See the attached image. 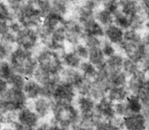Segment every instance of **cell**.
<instances>
[{
    "mask_svg": "<svg viewBox=\"0 0 149 130\" xmlns=\"http://www.w3.org/2000/svg\"><path fill=\"white\" fill-rule=\"evenodd\" d=\"M23 92L28 100H34L41 97V85L33 78H27L23 87Z\"/></svg>",
    "mask_w": 149,
    "mask_h": 130,
    "instance_id": "obj_21",
    "label": "cell"
},
{
    "mask_svg": "<svg viewBox=\"0 0 149 130\" xmlns=\"http://www.w3.org/2000/svg\"><path fill=\"white\" fill-rule=\"evenodd\" d=\"M83 43H84L89 49H91V48L101 47L102 41H101V38L95 37V36H91V35H86V34H84V38H83Z\"/></svg>",
    "mask_w": 149,
    "mask_h": 130,
    "instance_id": "obj_39",
    "label": "cell"
},
{
    "mask_svg": "<svg viewBox=\"0 0 149 130\" xmlns=\"http://www.w3.org/2000/svg\"><path fill=\"white\" fill-rule=\"evenodd\" d=\"M139 99L142 101L143 104V109L144 108H149V78H146L145 80L143 86L138 94Z\"/></svg>",
    "mask_w": 149,
    "mask_h": 130,
    "instance_id": "obj_35",
    "label": "cell"
},
{
    "mask_svg": "<svg viewBox=\"0 0 149 130\" xmlns=\"http://www.w3.org/2000/svg\"><path fill=\"white\" fill-rule=\"evenodd\" d=\"M60 80L65 84L72 85L76 89L80 84L84 81V78L82 73L77 69H70V68H64L59 74Z\"/></svg>",
    "mask_w": 149,
    "mask_h": 130,
    "instance_id": "obj_14",
    "label": "cell"
},
{
    "mask_svg": "<svg viewBox=\"0 0 149 130\" xmlns=\"http://www.w3.org/2000/svg\"><path fill=\"white\" fill-rule=\"evenodd\" d=\"M33 78L36 82H38L41 86L50 85V84H57L61 81L59 75L50 74V73H48V72H47V71H45L40 68L36 69V71L33 76Z\"/></svg>",
    "mask_w": 149,
    "mask_h": 130,
    "instance_id": "obj_23",
    "label": "cell"
},
{
    "mask_svg": "<svg viewBox=\"0 0 149 130\" xmlns=\"http://www.w3.org/2000/svg\"><path fill=\"white\" fill-rule=\"evenodd\" d=\"M128 77L122 71H117L109 74V84L111 86H125Z\"/></svg>",
    "mask_w": 149,
    "mask_h": 130,
    "instance_id": "obj_31",
    "label": "cell"
},
{
    "mask_svg": "<svg viewBox=\"0 0 149 130\" xmlns=\"http://www.w3.org/2000/svg\"><path fill=\"white\" fill-rule=\"evenodd\" d=\"M136 12H137V6H136L135 3L132 1H128L123 5L121 13L131 20L132 18H133L136 15Z\"/></svg>",
    "mask_w": 149,
    "mask_h": 130,
    "instance_id": "obj_41",
    "label": "cell"
},
{
    "mask_svg": "<svg viewBox=\"0 0 149 130\" xmlns=\"http://www.w3.org/2000/svg\"><path fill=\"white\" fill-rule=\"evenodd\" d=\"M64 23V22H63ZM45 48L49 49L54 50L56 52H62L65 50V44H66V34L65 29L63 27V24L55 29L48 38L43 41Z\"/></svg>",
    "mask_w": 149,
    "mask_h": 130,
    "instance_id": "obj_10",
    "label": "cell"
},
{
    "mask_svg": "<svg viewBox=\"0 0 149 130\" xmlns=\"http://www.w3.org/2000/svg\"><path fill=\"white\" fill-rule=\"evenodd\" d=\"M3 114H4V113H3Z\"/></svg>",
    "mask_w": 149,
    "mask_h": 130,
    "instance_id": "obj_53",
    "label": "cell"
},
{
    "mask_svg": "<svg viewBox=\"0 0 149 130\" xmlns=\"http://www.w3.org/2000/svg\"><path fill=\"white\" fill-rule=\"evenodd\" d=\"M0 130H13V128L12 127H10V126H5V127H3Z\"/></svg>",
    "mask_w": 149,
    "mask_h": 130,
    "instance_id": "obj_49",
    "label": "cell"
},
{
    "mask_svg": "<svg viewBox=\"0 0 149 130\" xmlns=\"http://www.w3.org/2000/svg\"><path fill=\"white\" fill-rule=\"evenodd\" d=\"M53 103V100L49 99L40 97L32 101L30 107L34 111V113L38 115L40 120H49L52 114Z\"/></svg>",
    "mask_w": 149,
    "mask_h": 130,
    "instance_id": "obj_11",
    "label": "cell"
},
{
    "mask_svg": "<svg viewBox=\"0 0 149 130\" xmlns=\"http://www.w3.org/2000/svg\"><path fill=\"white\" fill-rule=\"evenodd\" d=\"M8 4V6L10 7V9L13 11L16 10L17 8H19L21 5L24 4V0H6Z\"/></svg>",
    "mask_w": 149,
    "mask_h": 130,
    "instance_id": "obj_45",
    "label": "cell"
},
{
    "mask_svg": "<svg viewBox=\"0 0 149 130\" xmlns=\"http://www.w3.org/2000/svg\"><path fill=\"white\" fill-rule=\"evenodd\" d=\"M139 71L138 63L134 62L133 61L130 60L129 58H125L123 66H122V71L129 78L135 73H137Z\"/></svg>",
    "mask_w": 149,
    "mask_h": 130,
    "instance_id": "obj_33",
    "label": "cell"
},
{
    "mask_svg": "<svg viewBox=\"0 0 149 130\" xmlns=\"http://www.w3.org/2000/svg\"><path fill=\"white\" fill-rule=\"evenodd\" d=\"M96 100H94L90 96H80L77 95L74 104L77 108L80 116L89 115L95 113Z\"/></svg>",
    "mask_w": 149,
    "mask_h": 130,
    "instance_id": "obj_16",
    "label": "cell"
},
{
    "mask_svg": "<svg viewBox=\"0 0 149 130\" xmlns=\"http://www.w3.org/2000/svg\"><path fill=\"white\" fill-rule=\"evenodd\" d=\"M113 23L123 30H127L131 27V20L120 12H117L113 14Z\"/></svg>",
    "mask_w": 149,
    "mask_h": 130,
    "instance_id": "obj_32",
    "label": "cell"
},
{
    "mask_svg": "<svg viewBox=\"0 0 149 130\" xmlns=\"http://www.w3.org/2000/svg\"><path fill=\"white\" fill-rule=\"evenodd\" d=\"M143 62V67H144V72L149 73V53H146L143 60L141 61Z\"/></svg>",
    "mask_w": 149,
    "mask_h": 130,
    "instance_id": "obj_47",
    "label": "cell"
},
{
    "mask_svg": "<svg viewBox=\"0 0 149 130\" xmlns=\"http://www.w3.org/2000/svg\"><path fill=\"white\" fill-rule=\"evenodd\" d=\"M114 113H115V116L120 119H123L127 115H129L130 112L125 104V101L114 104Z\"/></svg>",
    "mask_w": 149,
    "mask_h": 130,
    "instance_id": "obj_40",
    "label": "cell"
},
{
    "mask_svg": "<svg viewBox=\"0 0 149 130\" xmlns=\"http://www.w3.org/2000/svg\"><path fill=\"white\" fill-rule=\"evenodd\" d=\"M14 73L8 60L0 62V78L8 81Z\"/></svg>",
    "mask_w": 149,
    "mask_h": 130,
    "instance_id": "obj_34",
    "label": "cell"
},
{
    "mask_svg": "<svg viewBox=\"0 0 149 130\" xmlns=\"http://www.w3.org/2000/svg\"><path fill=\"white\" fill-rule=\"evenodd\" d=\"M130 92L125 86H111L107 92L106 98L113 104L125 102Z\"/></svg>",
    "mask_w": 149,
    "mask_h": 130,
    "instance_id": "obj_18",
    "label": "cell"
},
{
    "mask_svg": "<svg viewBox=\"0 0 149 130\" xmlns=\"http://www.w3.org/2000/svg\"><path fill=\"white\" fill-rule=\"evenodd\" d=\"M4 110V114L8 112L17 113L21 108L27 106L28 99H26L23 90L9 87L6 94L0 98Z\"/></svg>",
    "mask_w": 149,
    "mask_h": 130,
    "instance_id": "obj_5",
    "label": "cell"
},
{
    "mask_svg": "<svg viewBox=\"0 0 149 130\" xmlns=\"http://www.w3.org/2000/svg\"><path fill=\"white\" fill-rule=\"evenodd\" d=\"M146 79V73L141 70H139L134 75L129 77L127 79L125 87L127 88L130 94L138 95Z\"/></svg>",
    "mask_w": 149,
    "mask_h": 130,
    "instance_id": "obj_17",
    "label": "cell"
},
{
    "mask_svg": "<svg viewBox=\"0 0 149 130\" xmlns=\"http://www.w3.org/2000/svg\"><path fill=\"white\" fill-rule=\"evenodd\" d=\"M63 27L66 34V43L74 47L76 45L83 42L84 33L82 25L76 20H64Z\"/></svg>",
    "mask_w": 149,
    "mask_h": 130,
    "instance_id": "obj_8",
    "label": "cell"
},
{
    "mask_svg": "<svg viewBox=\"0 0 149 130\" xmlns=\"http://www.w3.org/2000/svg\"><path fill=\"white\" fill-rule=\"evenodd\" d=\"M92 1H95V2H97V1H99V0H92Z\"/></svg>",
    "mask_w": 149,
    "mask_h": 130,
    "instance_id": "obj_52",
    "label": "cell"
},
{
    "mask_svg": "<svg viewBox=\"0 0 149 130\" xmlns=\"http://www.w3.org/2000/svg\"><path fill=\"white\" fill-rule=\"evenodd\" d=\"M40 36L37 29L22 27L15 34V44L18 48L33 52L40 43Z\"/></svg>",
    "mask_w": 149,
    "mask_h": 130,
    "instance_id": "obj_6",
    "label": "cell"
},
{
    "mask_svg": "<svg viewBox=\"0 0 149 130\" xmlns=\"http://www.w3.org/2000/svg\"><path fill=\"white\" fill-rule=\"evenodd\" d=\"M73 51L76 53L82 61H87L89 57V48L83 43H79L73 47Z\"/></svg>",
    "mask_w": 149,
    "mask_h": 130,
    "instance_id": "obj_42",
    "label": "cell"
},
{
    "mask_svg": "<svg viewBox=\"0 0 149 130\" xmlns=\"http://www.w3.org/2000/svg\"><path fill=\"white\" fill-rule=\"evenodd\" d=\"M64 20H65L64 17L54 13H50L46 16H44L40 25L37 28L40 40L42 42L46 41L55 29H57L59 27H61L63 24Z\"/></svg>",
    "mask_w": 149,
    "mask_h": 130,
    "instance_id": "obj_7",
    "label": "cell"
},
{
    "mask_svg": "<svg viewBox=\"0 0 149 130\" xmlns=\"http://www.w3.org/2000/svg\"><path fill=\"white\" fill-rule=\"evenodd\" d=\"M130 113H141L143 111V104L138 95L130 94L125 100Z\"/></svg>",
    "mask_w": 149,
    "mask_h": 130,
    "instance_id": "obj_28",
    "label": "cell"
},
{
    "mask_svg": "<svg viewBox=\"0 0 149 130\" xmlns=\"http://www.w3.org/2000/svg\"><path fill=\"white\" fill-rule=\"evenodd\" d=\"M9 87L10 86H9L8 82L0 78V98H2L6 94V92H7Z\"/></svg>",
    "mask_w": 149,
    "mask_h": 130,
    "instance_id": "obj_46",
    "label": "cell"
},
{
    "mask_svg": "<svg viewBox=\"0 0 149 130\" xmlns=\"http://www.w3.org/2000/svg\"><path fill=\"white\" fill-rule=\"evenodd\" d=\"M101 49H102V52L104 55L105 58H108L116 54V48H115L114 45L112 43L109 42L108 41H102Z\"/></svg>",
    "mask_w": 149,
    "mask_h": 130,
    "instance_id": "obj_43",
    "label": "cell"
},
{
    "mask_svg": "<svg viewBox=\"0 0 149 130\" xmlns=\"http://www.w3.org/2000/svg\"><path fill=\"white\" fill-rule=\"evenodd\" d=\"M145 46L146 45H147V46H149V34L146 35V40H145Z\"/></svg>",
    "mask_w": 149,
    "mask_h": 130,
    "instance_id": "obj_50",
    "label": "cell"
},
{
    "mask_svg": "<svg viewBox=\"0 0 149 130\" xmlns=\"http://www.w3.org/2000/svg\"><path fill=\"white\" fill-rule=\"evenodd\" d=\"M124 57L119 54H115L108 58H106L104 62V68L108 73H113L122 71V66L124 62Z\"/></svg>",
    "mask_w": 149,
    "mask_h": 130,
    "instance_id": "obj_24",
    "label": "cell"
},
{
    "mask_svg": "<svg viewBox=\"0 0 149 130\" xmlns=\"http://www.w3.org/2000/svg\"><path fill=\"white\" fill-rule=\"evenodd\" d=\"M95 113L99 117L100 120H111L116 118L114 113V104L106 97H104L96 102Z\"/></svg>",
    "mask_w": 149,
    "mask_h": 130,
    "instance_id": "obj_13",
    "label": "cell"
},
{
    "mask_svg": "<svg viewBox=\"0 0 149 130\" xmlns=\"http://www.w3.org/2000/svg\"><path fill=\"white\" fill-rule=\"evenodd\" d=\"M105 60H106V58L102 52L101 47L89 49V57H88L87 61H89L91 63H92L97 69L103 66L105 62Z\"/></svg>",
    "mask_w": 149,
    "mask_h": 130,
    "instance_id": "obj_26",
    "label": "cell"
},
{
    "mask_svg": "<svg viewBox=\"0 0 149 130\" xmlns=\"http://www.w3.org/2000/svg\"><path fill=\"white\" fill-rule=\"evenodd\" d=\"M122 120L125 130H146V120L142 113H130Z\"/></svg>",
    "mask_w": 149,
    "mask_h": 130,
    "instance_id": "obj_15",
    "label": "cell"
},
{
    "mask_svg": "<svg viewBox=\"0 0 149 130\" xmlns=\"http://www.w3.org/2000/svg\"><path fill=\"white\" fill-rule=\"evenodd\" d=\"M35 59L37 62L38 68L53 75H59L63 65L61 59V54L47 48H40L37 51Z\"/></svg>",
    "mask_w": 149,
    "mask_h": 130,
    "instance_id": "obj_3",
    "label": "cell"
},
{
    "mask_svg": "<svg viewBox=\"0 0 149 130\" xmlns=\"http://www.w3.org/2000/svg\"><path fill=\"white\" fill-rule=\"evenodd\" d=\"M8 62L15 73L22 75L26 78H32L38 68L33 53L18 47L14 48L12 51Z\"/></svg>",
    "mask_w": 149,
    "mask_h": 130,
    "instance_id": "obj_1",
    "label": "cell"
},
{
    "mask_svg": "<svg viewBox=\"0 0 149 130\" xmlns=\"http://www.w3.org/2000/svg\"><path fill=\"white\" fill-rule=\"evenodd\" d=\"M26 79L27 78L23 77L22 75H19L18 73H14L7 82H8L10 87L23 90V87H24V85H25V84L26 82Z\"/></svg>",
    "mask_w": 149,
    "mask_h": 130,
    "instance_id": "obj_36",
    "label": "cell"
},
{
    "mask_svg": "<svg viewBox=\"0 0 149 130\" xmlns=\"http://www.w3.org/2000/svg\"><path fill=\"white\" fill-rule=\"evenodd\" d=\"M13 20V14L8 5H6L3 1H0V21L10 22Z\"/></svg>",
    "mask_w": 149,
    "mask_h": 130,
    "instance_id": "obj_37",
    "label": "cell"
},
{
    "mask_svg": "<svg viewBox=\"0 0 149 130\" xmlns=\"http://www.w3.org/2000/svg\"><path fill=\"white\" fill-rule=\"evenodd\" d=\"M51 116L50 120L54 124L67 130H69L80 120V113L74 103L54 102Z\"/></svg>",
    "mask_w": 149,
    "mask_h": 130,
    "instance_id": "obj_2",
    "label": "cell"
},
{
    "mask_svg": "<svg viewBox=\"0 0 149 130\" xmlns=\"http://www.w3.org/2000/svg\"><path fill=\"white\" fill-rule=\"evenodd\" d=\"M10 127H12L13 128V130H34V129H31V128H29V127H27L20 124V123H19L17 120L12 126H10Z\"/></svg>",
    "mask_w": 149,
    "mask_h": 130,
    "instance_id": "obj_48",
    "label": "cell"
},
{
    "mask_svg": "<svg viewBox=\"0 0 149 130\" xmlns=\"http://www.w3.org/2000/svg\"><path fill=\"white\" fill-rule=\"evenodd\" d=\"M56 125L54 124L50 120H42L39 123V125L34 128V130H55Z\"/></svg>",
    "mask_w": 149,
    "mask_h": 130,
    "instance_id": "obj_44",
    "label": "cell"
},
{
    "mask_svg": "<svg viewBox=\"0 0 149 130\" xmlns=\"http://www.w3.org/2000/svg\"><path fill=\"white\" fill-rule=\"evenodd\" d=\"M82 27L84 34L91 35L95 37L101 38L104 34V28L95 20V18L90 19L85 22L82 23Z\"/></svg>",
    "mask_w": 149,
    "mask_h": 130,
    "instance_id": "obj_20",
    "label": "cell"
},
{
    "mask_svg": "<svg viewBox=\"0 0 149 130\" xmlns=\"http://www.w3.org/2000/svg\"><path fill=\"white\" fill-rule=\"evenodd\" d=\"M17 121L31 129H34L41 121L34 111L28 106L21 108L17 112Z\"/></svg>",
    "mask_w": 149,
    "mask_h": 130,
    "instance_id": "obj_12",
    "label": "cell"
},
{
    "mask_svg": "<svg viewBox=\"0 0 149 130\" xmlns=\"http://www.w3.org/2000/svg\"><path fill=\"white\" fill-rule=\"evenodd\" d=\"M55 130H67V129H63V128H61L59 127H56V129Z\"/></svg>",
    "mask_w": 149,
    "mask_h": 130,
    "instance_id": "obj_51",
    "label": "cell"
},
{
    "mask_svg": "<svg viewBox=\"0 0 149 130\" xmlns=\"http://www.w3.org/2000/svg\"><path fill=\"white\" fill-rule=\"evenodd\" d=\"M94 130H123V120L118 117L111 120H101L97 122Z\"/></svg>",
    "mask_w": 149,
    "mask_h": 130,
    "instance_id": "obj_25",
    "label": "cell"
},
{
    "mask_svg": "<svg viewBox=\"0 0 149 130\" xmlns=\"http://www.w3.org/2000/svg\"><path fill=\"white\" fill-rule=\"evenodd\" d=\"M51 13L59 14L62 17L67 14L69 7V3L68 0H49Z\"/></svg>",
    "mask_w": 149,
    "mask_h": 130,
    "instance_id": "obj_29",
    "label": "cell"
},
{
    "mask_svg": "<svg viewBox=\"0 0 149 130\" xmlns=\"http://www.w3.org/2000/svg\"><path fill=\"white\" fill-rule=\"evenodd\" d=\"M124 32L125 31L123 29L112 24L104 28V36L106 38V41L112 43L113 45H119L124 40Z\"/></svg>",
    "mask_w": 149,
    "mask_h": 130,
    "instance_id": "obj_22",
    "label": "cell"
},
{
    "mask_svg": "<svg viewBox=\"0 0 149 130\" xmlns=\"http://www.w3.org/2000/svg\"><path fill=\"white\" fill-rule=\"evenodd\" d=\"M94 18L103 27H106L113 24V14L105 9L97 12L94 15Z\"/></svg>",
    "mask_w": 149,
    "mask_h": 130,
    "instance_id": "obj_30",
    "label": "cell"
},
{
    "mask_svg": "<svg viewBox=\"0 0 149 130\" xmlns=\"http://www.w3.org/2000/svg\"><path fill=\"white\" fill-rule=\"evenodd\" d=\"M13 48H14V46L8 44L0 39V62L8 60Z\"/></svg>",
    "mask_w": 149,
    "mask_h": 130,
    "instance_id": "obj_38",
    "label": "cell"
},
{
    "mask_svg": "<svg viewBox=\"0 0 149 130\" xmlns=\"http://www.w3.org/2000/svg\"><path fill=\"white\" fill-rule=\"evenodd\" d=\"M13 18L22 27L37 29L40 25L43 16L39 9L32 4L24 3L19 8L12 12Z\"/></svg>",
    "mask_w": 149,
    "mask_h": 130,
    "instance_id": "obj_4",
    "label": "cell"
},
{
    "mask_svg": "<svg viewBox=\"0 0 149 130\" xmlns=\"http://www.w3.org/2000/svg\"><path fill=\"white\" fill-rule=\"evenodd\" d=\"M78 70L84 76V78L88 80H93L97 75V68L95 67L89 61H83Z\"/></svg>",
    "mask_w": 149,
    "mask_h": 130,
    "instance_id": "obj_27",
    "label": "cell"
},
{
    "mask_svg": "<svg viewBox=\"0 0 149 130\" xmlns=\"http://www.w3.org/2000/svg\"><path fill=\"white\" fill-rule=\"evenodd\" d=\"M77 97V93L74 87L60 81L54 89L52 100L60 103H74Z\"/></svg>",
    "mask_w": 149,
    "mask_h": 130,
    "instance_id": "obj_9",
    "label": "cell"
},
{
    "mask_svg": "<svg viewBox=\"0 0 149 130\" xmlns=\"http://www.w3.org/2000/svg\"><path fill=\"white\" fill-rule=\"evenodd\" d=\"M61 54V59L64 68L79 69L81 62H83L78 55L73 50H63Z\"/></svg>",
    "mask_w": 149,
    "mask_h": 130,
    "instance_id": "obj_19",
    "label": "cell"
}]
</instances>
